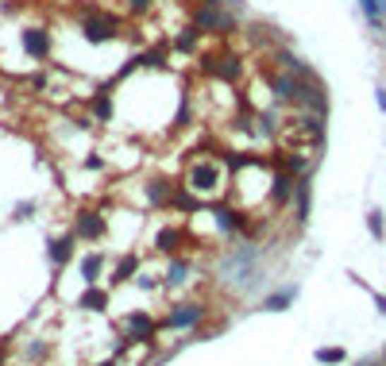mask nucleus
I'll use <instances>...</instances> for the list:
<instances>
[{"label": "nucleus", "mask_w": 386, "mask_h": 366, "mask_svg": "<svg viewBox=\"0 0 386 366\" xmlns=\"http://www.w3.org/2000/svg\"><path fill=\"white\" fill-rule=\"evenodd\" d=\"M182 243H186V227L182 224H162L159 232L151 235V247L159 251V255H167V258H174L178 251H182Z\"/></svg>", "instance_id": "nucleus-17"}, {"label": "nucleus", "mask_w": 386, "mask_h": 366, "mask_svg": "<svg viewBox=\"0 0 386 366\" xmlns=\"http://www.w3.org/2000/svg\"><path fill=\"white\" fill-rule=\"evenodd\" d=\"M190 274H193V263H190V258H170V263H167V270H162V289H170V293H174V289H186V286H190Z\"/></svg>", "instance_id": "nucleus-18"}, {"label": "nucleus", "mask_w": 386, "mask_h": 366, "mask_svg": "<svg viewBox=\"0 0 386 366\" xmlns=\"http://www.w3.org/2000/svg\"><path fill=\"white\" fill-rule=\"evenodd\" d=\"M78 308L81 313H104L109 308V286H85L78 297Z\"/></svg>", "instance_id": "nucleus-19"}, {"label": "nucleus", "mask_w": 386, "mask_h": 366, "mask_svg": "<svg viewBox=\"0 0 386 366\" xmlns=\"http://www.w3.org/2000/svg\"><path fill=\"white\" fill-rule=\"evenodd\" d=\"M309 208H313V185H309V177H298V189H294V216H298V224L309 220Z\"/></svg>", "instance_id": "nucleus-21"}, {"label": "nucleus", "mask_w": 386, "mask_h": 366, "mask_svg": "<svg viewBox=\"0 0 386 366\" xmlns=\"http://www.w3.org/2000/svg\"><path fill=\"white\" fill-rule=\"evenodd\" d=\"M367 232H371L375 239H386V220H382L379 208H371V213H367Z\"/></svg>", "instance_id": "nucleus-24"}, {"label": "nucleus", "mask_w": 386, "mask_h": 366, "mask_svg": "<svg viewBox=\"0 0 386 366\" xmlns=\"http://www.w3.org/2000/svg\"><path fill=\"white\" fill-rule=\"evenodd\" d=\"M78 258V235L73 232H59L47 239V263L54 266V270H66V266Z\"/></svg>", "instance_id": "nucleus-10"}, {"label": "nucleus", "mask_w": 386, "mask_h": 366, "mask_svg": "<svg viewBox=\"0 0 386 366\" xmlns=\"http://www.w3.org/2000/svg\"><path fill=\"white\" fill-rule=\"evenodd\" d=\"M85 116L93 127H116V89L101 85L85 96Z\"/></svg>", "instance_id": "nucleus-8"}, {"label": "nucleus", "mask_w": 386, "mask_h": 366, "mask_svg": "<svg viewBox=\"0 0 386 366\" xmlns=\"http://www.w3.org/2000/svg\"><path fill=\"white\" fill-rule=\"evenodd\" d=\"M139 270H143V258H139L135 251H120V255L112 258V266H109V274H104V282H109V289H112V286H128V282H135Z\"/></svg>", "instance_id": "nucleus-12"}, {"label": "nucleus", "mask_w": 386, "mask_h": 366, "mask_svg": "<svg viewBox=\"0 0 386 366\" xmlns=\"http://www.w3.org/2000/svg\"><path fill=\"white\" fill-rule=\"evenodd\" d=\"M205 216L212 220V227H217L220 235H232V239H240V235L248 232V213H243L240 205L212 201V205H205Z\"/></svg>", "instance_id": "nucleus-7"}, {"label": "nucleus", "mask_w": 386, "mask_h": 366, "mask_svg": "<svg viewBox=\"0 0 386 366\" xmlns=\"http://www.w3.org/2000/svg\"><path fill=\"white\" fill-rule=\"evenodd\" d=\"M35 201H20V205H16L12 208V220H31V216H35Z\"/></svg>", "instance_id": "nucleus-26"}, {"label": "nucleus", "mask_w": 386, "mask_h": 366, "mask_svg": "<svg viewBox=\"0 0 386 366\" xmlns=\"http://www.w3.org/2000/svg\"><path fill=\"white\" fill-rule=\"evenodd\" d=\"M182 185L193 197H201L205 205L224 201V193L232 189V170H228V162H224V151H217V154L193 151V158L186 162V170H182Z\"/></svg>", "instance_id": "nucleus-1"}, {"label": "nucleus", "mask_w": 386, "mask_h": 366, "mask_svg": "<svg viewBox=\"0 0 386 366\" xmlns=\"http://www.w3.org/2000/svg\"><path fill=\"white\" fill-rule=\"evenodd\" d=\"M4 359H8V347H4V343H0V366H4Z\"/></svg>", "instance_id": "nucleus-28"}, {"label": "nucleus", "mask_w": 386, "mask_h": 366, "mask_svg": "<svg viewBox=\"0 0 386 366\" xmlns=\"http://www.w3.org/2000/svg\"><path fill=\"white\" fill-rule=\"evenodd\" d=\"M209 316V305H201V301H182V305H174L167 313V328H174V332H190L197 328V324Z\"/></svg>", "instance_id": "nucleus-11"}, {"label": "nucleus", "mask_w": 386, "mask_h": 366, "mask_svg": "<svg viewBox=\"0 0 386 366\" xmlns=\"http://www.w3.org/2000/svg\"><path fill=\"white\" fill-rule=\"evenodd\" d=\"M174 177L167 174H143L135 189V208H151V213H162L170 208V197H174Z\"/></svg>", "instance_id": "nucleus-5"}, {"label": "nucleus", "mask_w": 386, "mask_h": 366, "mask_svg": "<svg viewBox=\"0 0 386 366\" xmlns=\"http://www.w3.org/2000/svg\"><path fill=\"white\" fill-rule=\"evenodd\" d=\"M375 101H379V108L386 112V89H382V85H379V89H375Z\"/></svg>", "instance_id": "nucleus-27"}, {"label": "nucleus", "mask_w": 386, "mask_h": 366, "mask_svg": "<svg viewBox=\"0 0 386 366\" xmlns=\"http://www.w3.org/2000/svg\"><path fill=\"white\" fill-rule=\"evenodd\" d=\"M73 31H78V39L89 51H104V46H112L124 35V20L101 4H81L73 12Z\"/></svg>", "instance_id": "nucleus-2"}, {"label": "nucleus", "mask_w": 386, "mask_h": 366, "mask_svg": "<svg viewBox=\"0 0 386 366\" xmlns=\"http://www.w3.org/2000/svg\"><path fill=\"white\" fill-rule=\"evenodd\" d=\"M294 297H298V289H294V286L275 289V293H267V297H263V308H267V313H286V308L294 305Z\"/></svg>", "instance_id": "nucleus-22"}, {"label": "nucleus", "mask_w": 386, "mask_h": 366, "mask_svg": "<svg viewBox=\"0 0 386 366\" xmlns=\"http://www.w3.org/2000/svg\"><path fill=\"white\" fill-rule=\"evenodd\" d=\"M16 46H20V54L31 66H51L54 51H59V39H54V27L31 20V23H20V27H16Z\"/></svg>", "instance_id": "nucleus-4"}, {"label": "nucleus", "mask_w": 386, "mask_h": 366, "mask_svg": "<svg viewBox=\"0 0 386 366\" xmlns=\"http://www.w3.org/2000/svg\"><path fill=\"white\" fill-rule=\"evenodd\" d=\"M78 274H81V289L101 286V278L109 274V255H104V251H85V255L78 258Z\"/></svg>", "instance_id": "nucleus-14"}, {"label": "nucleus", "mask_w": 386, "mask_h": 366, "mask_svg": "<svg viewBox=\"0 0 386 366\" xmlns=\"http://www.w3.org/2000/svg\"><path fill=\"white\" fill-rule=\"evenodd\" d=\"M317 362H325V366L344 362V347H321V351H317Z\"/></svg>", "instance_id": "nucleus-25"}, {"label": "nucleus", "mask_w": 386, "mask_h": 366, "mask_svg": "<svg viewBox=\"0 0 386 366\" xmlns=\"http://www.w3.org/2000/svg\"><path fill=\"white\" fill-rule=\"evenodd\" d=\"M359 12L371 23L375 35H386V0H359Z\"/></svg>", "instance_id": "nucleus-20"}, {"label": "nucleus", "mask_w": 386, "mask_h": 366, "mask_svg": "<svg viewBox=\"0 0 386 366\" xmlns=\"http://www.w3.org/2000/svg\"><path fill=\"white\" fill-rule=\"evenodd\" d=\"M201 46H205V35L193 23H182V27H174V35H170V51H174L178 58H193V54H201Z\"/></svg>", "instance_id": "nucleus-15"}, {"label": "nucleus", "mask_w": 386, "mask_h": 366, "mask_svg": "<svg viewBox=\"0 0 386 366\" xmlns=\"http://www.w3.org/2000/svg\"><path fill=\"white\" fill-rule=\"evenodd\" d=\"M155 316L147 313V308H135V313H128V316H120V332H124V339L128 343H147V339L155 336Z\"/></svg>", "instance_id": "nucleus-9"}, {"label": "nucleus", "mask_w": 386, "mask_h": 366, "mask_svg": "<svg viewBox=\"0 0 386 366\" xmlns=\"http://www.w3.org/2000/svg\"><path fill=\"white\" fill-rule=\"evenodd\" d=\"M124 12L131 20H143V15L155 12V0H124Z\"/></svg>", "instance_id": "nucleus-23"}, {"label": "nucleus", "mask_w": 386, "mask_h": 366, "mask_svg": "<svg viewBox=\"0 0 386 366\" xmlns=\"http://www.w3.org/2000/svg\"><path fill=\"white\" fill-rule=\"evenodd\" d=\"M275 166L286 170L290 177H309V174H313V154H309V151H298V146H290V151H278Z\"/></svg>", "instance_id": "nucleus-16"}, {"label": "nucleus", "mask_w": 386, "mask_h": 366, "mask_svg": "<svg viewBox=\"0 0 386 366\" xmlns=\"http://www.w3.org/2000/svg\"><path fill=\"white\" fill-rule=\"evenodd\" d=\"M294 189H298V177H290L286 170L275 166V174H270V189H267V205H270V208L294 205Z\"/></svg>", "instance_id": "nucleus-13"}, {"label": "nucleus", "mask_w": 386, "mask_h": 366, "mask_svg": "<svg viewBox=\"0 0 386 366\" xmlns=\"http://www.w3.org/2000/svg\"><path fill=\"white\" fill-rule=\"evenodd\" d=\"M70 232L78 235V243L93 247V243H104V235L112 232V224H109V216H104L101 208H78V213H73Z\"/></svg>", "instance_id": "nucleus-6"}, {"label": "nucleus", "mask_w": 386, "mask_h": 366, "mask_svg": "<svg viewBox=\"0 0 386 366\" xmlns=\"http://www.w3.org/2000/svg\"><path fill=\"white\" fill-rule=\"evenodd\" d=\"M220 278L236 289H251L263 278V247L259 243H236L220 258Z\"/></svg>", "instance_id": "nucleus-3"}]
</instances>
